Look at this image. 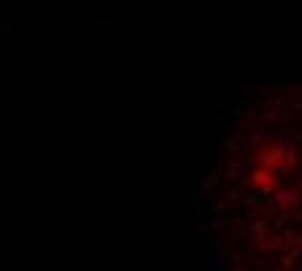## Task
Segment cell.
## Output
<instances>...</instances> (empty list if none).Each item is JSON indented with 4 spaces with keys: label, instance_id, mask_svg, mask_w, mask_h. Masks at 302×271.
I'll use <instances>...</instances> for the list:
<instances>
[{
    "label": "cell",
    "instance_id": "7a4b0ae2",
    "mask_svg": "<svg viewBox=\"0 0 302 271\" xmlns=\"http://www.w3.org/2000/svg\"><path fill=\"white\" fill-rule=\"evenodd\" d=\"M273 201L279 206H297L302 198H300L297 191H279V193H273Z\"/></svg>",
    "mask_w": 302,
    "mask_h": 271
},
{
    "label": "cell",
    "instance_id": "6da1fadb",
    "mask_svg": "<svg viewBox=\"0 0 302 271\" xmlns=\"http://www.w3.org/2000/svg\"><path fill=\"white\" fill-rule=\"evenodd\" d=\"M250 183L258 188V191L271 193L273 185H276V177H273L271 169H253V172H250Z\"/></svg>",
    "mask_w": 302,
    "mask_h": 271
}]
</instances>
